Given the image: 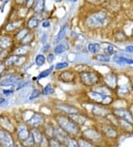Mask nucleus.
<instances>
[{"label": "nucleus", "mask_w": 133, "mask_h": 147, "mask_svg": "<svg viewBox=\"0 0 133 147\" xmlns=\"http://www.w3.org/2000/svg\"><path fill=\"white\" fill-rule=\"evenodd\" d=\"M54 118L57 126L61 128L69 136H78L81 132V126L69 115L59 113L55 115Z\"/></svg>", "instance_id": "obj_1"}, {"label": "nucleus", "mask_w": 133, "mask_h": 147, "mask_svg": "<svg viewBox=\"0 0 133 147\" xmlns=\"http://www.w3.org/2000/svg\"><path fill=\"white\" fill-rule=\"evenodd\" d=\"M79 80L86 87H96L101 82V77L97 72L92 71H82L78 74Z\"/></svg>", "instance_id": "obj_2"}, {"label": "nucleus", "mask_w": 133, "mask_h": 147, "mask_svg": "<svg viewBox=\"0 0 133 147\" xmlns=\"http://www.w3.org/2000/svg\"><path fill=\"white\" fill-rule=\"evenodd\" d=\"M108 23V16L105 12L98 11L89 16L86 24L90 28H99Z\"/></svg>", "instance_id": "obj_3"}, {"label": "nucleus", "mask_w": 133, "mask_h": 147, "mask_svg": "<svg viewBox=\"0 0 133 147\" xmlns=\"http://www.w3.org/2000/svg\"><path fill=\"white\" fill-rule=\"evenodd\" d=\"M87 97L90 100V102L104 106H110L112 104L114 100L112 96L104 94L102 93L96 92L95 90H91L87 92Z\"/></svg>", "instance_id": "obj_4"}, {"label": "nucleus", "mask_w": 133, "mask_h": 147, "mask_svg": "<svg viewBox=\"0 0 133 147\" xmlns=\"http://www.w3.org/2000/svg\"><path fill=\"white\" fill-rule=\"evenodd\" d=\"M21 82V77L16 74H3L0 78L1 87H12L16 86Z\"/></svg>", "instance_id": "obj_5"}, {"label": "nucleus", "mask_w": 133, "mask_h": 147, "mask_svg": "<svg viewBox=\"0 0 133 147\" xmlns=\"http://www.w3.org/2000/svg\"><path fill=\"white\" fill-rule=\"evenodd\" d=\"M26 122L30 128H39L45 123V116L41 112H33Z\"/></svg>", "instance_id": "obj_6"}, {"label": "nucleus", "mask_w": 133, "mask_h": 147, "mask_svg": "<svg viewBox=\"0 0 133 147\" xmlns=\"http://www.w3.org/2000/svg\"><path fill=\"white\" fill-rule=\"evenodd\" d=\"M55 109L56 111H59V113L64 114V115H73L81 112L78 108L73 105H70L65 102H58L55 104Z\"/></svg>", "instance_id": "obj_7"}, {"label": "nucleus", "mask_w": 133, "mask_h": 147, "mask_svg": "<svg viewBox=\"0 0 133 147\" xmlns=\"http://www.w3.org/2000/svg\"><path fill=\"white\" fill-rule=\"evenodd\" d=\"M82 135H83V138L90 140L92 143V142L98 143L102 139V135L101 133L93 128H88L87 129H84L82 131Z\"/></svg>", "instance_id": "obj_8"}, {"label": "nucleus", "mask_w": 133, "mask_h": 147, "mask_svg": "<svg viewBox=\"0 0 133 147\" xmlns=\"http://www.w3.org/2000/svg\"><path fill=\"white\" fill-rule=\"evenodd\" d=\"M0 146L2 147H14V140L11 132L0 129Z\"/></svg>", "instance_id": "obj_9"}, {"label": "nucleus", "mask_w": 133, "mask_h": 147, "mask_svg": "<svg viewBox=\"0 0 133 147\" xmlns=\"http://www.w3.org/2000/svg\"><path fill=\"white\" fill-rule=\"evenodd\" d=\"M27 56H17L15 54L7 57L4 60L3 64L5 67H12L14 65H21L25 63Z\"/></svg>", "instance_id": "obj_10"}, {"label": "nucleus", "mask_w": 133, "mask_h": 147, "mask_svg": "<svg viewBox=\"0 0 133 147\" xmlns=\"http://www.w3.org/2000/svg\"><path fill=\"white\" fill-rule=\"evenodd\" d=\"M112 114L118 118L126 120L127 122L133 124V115L130 110L124 108H118L112 110Z\"/></svg>", "instance_id": "obj_11"}, {"label": "nucleus", "mask_w": 133, "mask_h": 147, "mask_svg": "<svg viewBox=\"0 0 133 147\" xmlns=\"http://www.w3.org/2000/svg\"><path fill=\"white\" fill-rule=\"evenodd\" d=\"M88 106L90 107L89 111L92 114V115L96 117H106L108 115L109 112L105 108V106H101V105L95 104L90 102V104L88 103Z\"/></svg>", "instance_id": "obj_12"}, {"label": "nucleus", "mask_w": 133, "mask_h": 147, "mask_svg": "<svg viewBox=\"0 0 133 147\" xmlns=\"http://www.w3.org/2000/svg\"><path fill=\"white\" fill-rule=\"evenodd\" d=\"M76 78V72L73 70H64L61 72L58 76L59 81L64 83H70L74 82Z\"/></svg>", "instance_id": "obj_13"}, {"label": "nucleus", "mask_w": 133, "mask_h": 147, "mask_svg": "<svg viewBox=\"0 0 133 147\" xmlns=\"http://www.w3.org/2000/svg\"><path fill=\"white\" fill-rule=\"evenodd\" d=\"M69 137V135L61 128L59 127V126H54V129H53V138L57 139L63 145H64L65 142L67 141Z\"/></svg>", "instance_id": "obj_14"}, {"label": "nucleus", "mask_w": 133, "mask_h": 147, "mask_svg": "<svg viewBox=\"0 0 133 147\" xmlns=\"http://www.w3.org/2000/svg\"><path fill=\"white\" fill-rule=\"evenodd\" d=\"M17 138L20 141L23 142L30 135V129L28 128V125L21 124L17 129Z\"/></svg>", "instance_id": "obj_15"}, {"label": "nucleus", "mask_w": 133, "mask_h": 147, "mask_svg": "<svg viewBox=\"0 0 133 147\" xmlns=\"http://www.w3.org/2000/svg\"><path fill=\"white\" fill-rule=\"evenodd\" d=\"M23 25V20H13L7 24L5 27V31L7 33H13L17 30H20L21 28V26Z\"/></svg>", "instance_id": "obj_16"}, {"label": "nucleus", "mask_w": 133, "mask_h": 147, "mask_svg": "<svg viewBox=\"0 0 133 147\" xmlns=\"http://www.w3.org/2000/svg\"><path fill=\"white\" fill-rule=\"evenodd\" d=\"M0 126H2V129L7 130L11 133L15 130L14 126L11 121V120L4 115H0Z\"/></svg>", "instance_id": "obj_17"}, {"label": "nucleus", "mask_w": 133, "mask_h": 147, "mask_svg": "<svg viewBox=\"0 0 133 147\" xmlns=\"http://www.w3.org/2000/svg\"><path fill=\"white\" fill-rule=\"evenodd\" d=\"M101 132L106 137L111 138H115L118 136V131H116L114 126H110V125H102L101 126Z\"/></svg>", "instance_id": "obj_18"}, {"label": "nucleus", "mask_w": 133, "mask_h": 147, "mask_svg": "<svg viewBox=\"0 0 133 147\" xmlns=\"http://www.w3.org/2000/svg\"><path fill=\"white\" fill-rule=\"evenodd\" d=\"M32 49V47L30 45H21L17 47L13 51V54L17 56H27Z\"/></svg>", "instance_id": "obj_19"}, {"label": "nucleus", "mask_w": 133, "mask_h": 147, "mask_svg": "<svg viewBox=\"0 0 133 147\" xmlns=\"http://www.w3.org/2000/svg\"><path fill=\"white\" fill-rule=\"evenodd\" d=\"M104 81L106 86L110 88H113L117 86V77L113 74H106L104 77Z\"/></svg>", "instance_id": "obj_20"}, {"label": "nucleus", "mask_w": 133, "mask_h": 147, "mask_svg": "<svg viewBox=\"0 0 133 147\" xmlns=\"http://www.w3.org/2000/svg\"><path fill=\"white\" fill-rule=\"evenodd\" d=\"M30 135H32L35 144L39 145L44 136V134L42 135L39 128H30Z\"/></svg>", "instance_id": "obj_21"}, {"label": "nucleus", "mask_w": 133, "mask_h": 147, "mask_svg": "<svg viewBox=\"0 0 133 147\" xmlns=\"http://www.w3.org/2000/svg\"><path fill=\"white\" fill-rule=\"evenodd\" d=\"M69 116L74 120L75 122L76 123H78L80 126L84 125L85 123L88 120L87 117L85 115L81 113V112L76 114H73V115H69Z\"/></svg>", "instance_id": "obj_22"}, {"label": "nucleus", "mask_w": 133, "mask_h": 147, "mask_svg": "<svg viewBox=\"0 0 133 147\" xmlns=\"http://www.w3.org/2000/svg\"><path fill=\"white\" fill-rule=\"evenodd\" d=\"M13 40L7 35H5L0 37V47L3 50L9 49L10 47L12 46Z\"/></svg>", "instance_id": "obj_23"}, {"label": "nucleus", "mask_w": 133, "mask_h": 147, "mask_svg": "<svg viewBox=\"0 0 133 147\" xmlns=\"http://www.w3.org/2000/svg\"><path fill=\"white\" fill-rule=\"evenodd\" d=\"M39 22L40 20L36 17V16H32L30 17L27 22L26 24V28L28 29L29 31H31L33 30H35V28H37L39 25Z\"/></svg>", "instance_id": "obj_24"}, {"label": "nucleus", "mask_w": 133, "mask_h": 147, "mask_svg": "<svg viewBox=\"0 0 133 147\" xmlns=\"http://www.w3.org/2000/svg\"><path fill=\"white\" fill-rule=\"evenodd\" d=\"M68 30H69V26H68V25H67V24L63 25V26L61 28L56 36L57 43L61 42L62 40H64V38L66 37V36H67V34H68Z\"/></svg>", "instance_id": "obj_25"}, {"label": "nucleus", "mask_w": 133, "mask_h": 147, "mask_svg": "<svg viewBox=\"0 0 133 147\" xmlns=\"http://www.w3.org/2000/svg\"><path fill=\"white\" fill-rule=\"evenodd\" d=\"M112 60L117 64H128L133 65V59H129L123 56H117L114 55L112 57Z\"/></svg>", "instance_id": "obj_26"}, {"label": "nucleus", "mask_w": 133, "mask_h": 147, "mask_svg": "<svg viewBox=\"0 0 133 147\" xmlns=\"http://www.w3.org/2000/svg\"><path fill=\"white\" fill-rule=\"evenodd\" d=\"M118 125L124 131H127V132H132L133 131V126L132 124L130 123L127 122L126 120H121V119L118 118Z\"/></svg>", "instance_id": "obj_27"}, {"label": "nucleus", "mask_w": 133, "mask_h": 147, "mask_svg": "<svg viewBox=\"0 0 133 147\" xmlns=\"http://www.w3.org/2000/svg\"><path fill=\"white\" fill-rule=\"evenodd\" d=\"M29 32H30V31L27 28H21L19 31H17L16 34H15L14 40L19 42H21L25 39V37L27 35Z\"/></svg>", "instance_id": "obj_28"}, {"label": "nucleus", "mask_w": 133, "mask_h": 147, "mask_svg": "<svg viewBox=\"0 0 133 147\" xmlns=\"http://www.w3.org/2000/svg\"><path fill=\"white\" fill-rule=\"evenodd\" d=\"M44 135L46 137L47 139L49 138H53V129H54V126L52 125L51 123H47L44 125Z\"/></svg>", "instance_id": "obj_29"}, {"label": "nucleus", "mask_w": 133, "mask_h": 147, "mask_svg": "<svg viewBox=\"0 0 133 147\" xmlns=\"http://www.w3.org/2000/svg\"><path fill=\"white\" fill-rule=\"evenodd\" d=\"M54 68H55V65H51L50 68H47L45 70L40 72V73L39 74V75L36 77V80H39L44 79V78L47 77L48 76H50V74H51L52 72L53 71V70H54Z\"/></svg>", "instance_id": "obj_30"}, {"label": "nucleus", "mask_w": 133, "mask_h": 147, "mask_svg": "<svg viewBox=\"0 0 133 147\" xmlns=\"http://www.w3.org/2000/svg\"><path fill=\"white\" fill-rule=\"evenodd\" d=\"M101 49V45L98 43H89L87 45V50L92 54H97Z\"/></svg>", "instance_id": "obj_31"}, {"label": "nucleus", "mask_w": 133, "mask_h": 147, "mask_svg": "<svg viewBox=\"0 0 133 147\" xmlns=\"http://www.w3.org/2000/svg\"><path fill=\"white\" fill-rule=\"evenodd\" d=\"M34 11L36 13H41L44 11L45 5V0H35L34 3Z\"/></svg>", "instance_id": "obj_32"}, {"label": "nucleus", "mask_w": 133, "mask_h": 147, "mask_svg": "<svg viewBox=\"0 0 133 147\" xmlns=\"http://www.w3.org/2000/svg\"><path fill=\"white\" fill-rule=\"evenodd\" d=\"M55 93V88L53 87L51 83H48L46 86H44V88L41 91V94L44 96L47 95H52Z\"/></svg>", "instance_id": "obj_33"}, {"label": "nucleus", "mask_w": 133, "mask_h": 147, "mask_svg": "<svg viewBox=\"0 0 133 147\" xmlns=\"http://www.w3.org/2000/svg\"><path fill=\"white\" fill-rule=\"evenodd\" d=\"M35 65L38 67H41L43 66L45 63H46V57L44 56V54H39L35 56Z\"/></svg>", "instance_id": "obj_34"}, {"label": "nucleus", "mask_w": 133, "mask_h": 147, "mask_svg": "<svg viewBox=\"0 0 133 147\" xmlns=\"http://www.w3.org/2000/svg\"><path fill=\"white\" fill-rule=\"evenodd\" d=\"M118 93L121 96H126L130 92V88L129 85H122V86H118Z\"/></svg>", "instance_id": "obj_35"}, {"label": "nucleus", "mask_w": 133, "mask_h": 147, "mask_svg": "<svg viewBox=\"0 0 133 147\" xmlns=\"http://www.w3.org/2000/svg\"><path fill=\"white\" fill-rule=\"evenodd\" d=\"M93 58H94L96 60H97V61L98 62H101V63H110V57L105 54H95Z\"/></svg>", "instance_id": "obj_36"}, {"label": "nucleus", "mask_w": 133, "mask_h": 147, "mask_svg": "<svg viewBox=\"0 0 133 147\" xmlns=\"http://www.w3.org/2000/svg\"><path fill=\"white\" fill-rule=\"evenodd\" d=\"M78 147H96L92 142L84 138H81L78 140Z\"/></svg>", "instance_id": "obj_37"}, {"label": "nucleus", "mask_w": 133, "mask_h": 147, "mask_svg": "<svg viewBox=\"0 0 133 147\" xmlns=\"http://www.w3.org/2000/svg\"><path fill=\"white\" fill-rule=\"evenodd\" d=\"M67 51V47L64 44H62V43H59L58 45H56L53 49V52L55 54H64Z\"/></svg>", "instance_id": "obj_38"}, {"label": "nucleus", "mask_w": 133, "mask_h": 147, "mask_svg": "<svg viewBox=\"0 0 133 147\" xmlns=\"http://www.w3.org/2000/svg\"><path fill=\"white\" fill-rule=\"evenodd\" d=\"M41 94V91L39 88H33L32 90L31 93L30 94L28 97L29 100H34L35 99L39 98L40 97V95Z\"/></svg>", "instance_id": "obj_39"}, {"label": "nucleus", "mask_w": 133, "mask_h": 147, "mask_svg": "<svg viewBox=\"0 0 133 147\" xmlns=\"http://www.w3.org/2000/svg\"><path fill=\"white\" fill-rule=\"evenodd\" d=\"M64 146H65L66 147H78V140H76L75 138L70 136L68 138L67 141L65 142Z\"/></svg>", "instance_id": "obj_40"}, {"label": "nucleus", "mask_w": 133, "mask_h": 147, "mask_svg": "<svg viewBox=\"0 0 133 147\" xmlns=\"http://www.w3.org/2000/svg\"><path fill=\"white\" fill-rule=\"evenodd\" d=\"M62 146L64 145L55 138H51L48 139V147H62Z\"/></svg>", "instance_id": "obj_41"}, {"label": "nucleus", "mask_w": 133, "mask_h": 147, "mask_svg": "<svg viewBox=\"0 0 133 147\" xmlns=\"http://www.w3.org/2000/svg\"><path fill=\"white\" fill-rule=\"evenodd\" d=\"M33 39H34V34L30 31V32L27 34V35L25 36V39H24V40H22L20 43H21V45H30L33 40Z\"/></svg>", "instance_id": "obj_42"}, {"label": "nucleus", "mask_w": 133, "mask_h": 147, "mask_svg": "<svg viewBox=\"0 0 133 147\" xmlns=\"http://www.w3.org/2000/svg\"><path fill=\"white\" fill-rule=\"evenodd\" d=\"M104 52L105 54L108 56H114L116 53V51H115V48L112 45H109L108 46L105 48L104 50Z\"/></svg>", "instance_id": "obj_43"}, {"label": "nucleus", "mask_w": 133, "mask_h": 147, "mask_svg": "<svg viewBox=\"0 0 133 147\" xmlns=\"http://www.w3.org/2000/svg\"><path fill=\"white\" fill-rule=\"evenodd\" d=\"M68 66H69V63L68 62H61V63H58L55 64L54 69L55 71H61L64 69V68H67Z\"/></svg>", "instance_id": "obj_44"}, {"label": "nucleus", "mask_w": 133, "mask_h": 147, "mask_svg": "<svg viewBox=\"0 0 133 147\" xmlns=\"http://www.w3.org/2000/svg\"><path fill=\"white\" fill-rule=\"evenodd\" d=\"M9 105V100L7 97H0V109L7 107Z\"/></svg>", "instance_id": "obj_45"}, {"label": "nucleus", "mask_w": 133, "mask_h": 147, "mask_svg": "<svg viewBox=\"0 0 133 147\" xmlns=\"http://www.w3.org/2000/svg\"><path fill=\"white\" fill-rule=\"evenodd\" d=\"M23 144H25V146H26V147L30 146H33L34 144H35V142H34V140L33 138L32 135H30L25 141H23Z\"/></svg>", "instance_id": "obj_46"}, {"label": "nucleus", "mask_w": 133, "mask_h": 147, "mask_svg": "<svg viewBox=\"0 0 133 147\" xmlns=\"http://www.w3.org/2000/svg\"><path fill=\"white\" fill-rule=\"evenodd\" d=\"M13 92H14V90L11 89V88H6V89L2 90V94H3L5 97H9L10 95L13 94Z\"/></svg>", "instance_id": "obj_47"}, {"label": "nucleus", "mask_w": 133, "mask_h": 147, "mask_svg": "<svg viewBox=\"0 0 133 147\" xmlns=\"http://www.w3.org/2000/svg\"><path fill=\"white\" fill-rule=\"evenodd\" d=\"M55 59V55H54L53 53H49V54L47 55L46 61L48 63H53V62H54Z\"/></svg>", "instance_id": "obj_48"}, {"label": "nucleus", "mask_w": 133, "mask_h": 147, "mask_svg": "<svg viewBox=\"0 0 133 147\" xmlns=\"http://www.w3.org/2000/svg\"><path fill=\"white\" fill-rule=\"evenodd\" d=\"M50 22L49 20H44V21L41 22V27L43 28H50Z\"/></svg>", "instance_id": "obj_49"}, {"label": "nucleus", "mask_w": 133, "mask_h": 147, "mask_svg": "<svg viewBox=\"0 0 133 147\" xmlns=\"http://www.w3.org/2000/svg\"><path fill=\"white\" fill-rule=\"evenodd\" d=\"M50 49V45L48 43H45L42 47V52L46 53L47 52V51Z\"/></svg>", "instance_id": "obj_50"}, {"label": "nucleus", "mask_w": 133, "mask_h": 147, "mask_svg": "<svg viewBox=\"0 0 133 147\" xmlns=\"http://www.w3.org/2000/svg\"><path fill=\"white\" fill-rule=\"evenodd\" d=\"M125 51L128 53H133V45H127L125 48Z\"/></svg>", "instance_id": "obj_51"}, {"label": "nucleus", "mask_w": 133, "mask_h": 147, "mask_svg": "<svg viewBox=\"0 0 133 147\" xmlns=\"http://www.w3.org/2000/svg\"><path fill=\"white\" fill-rule=\"evenodd\" d=\"M27 1H28V0H15V2L17 4H19V5H22V4L25 3L27 4Z\"/></svg>", "instance_id": "obj_52"}, {"label": "nucleus", "mask_w": 133, "mask_h": 147, "mask_svg": "<svg viewBox=\"0 0 133 147\" xmlns=\"http://www.w3.org/2000/svg\"><path fill=\"white\" fill-rule=\"evenodd\" d=\"M87 2L91 4H98L101 3V0H87Z\"/></svg>", "instance_id": "obj_53"}, {"label": "nucleus", "mask_w": 133, "mask_h": 147, "mask_svg": "<svg viewBox=\"0 0 133 147\" xmlns=\"http://www.w3.org/2000/svg\"><path fill=\"white\" fill-rule=\"evenodd\" d=\"M55 2H57V3H59V2H61L62 1V0H54Z\"/></svg>", "instance_id": "obj_54"}, {"label": "nucleus", "mask_w": 133, "mask_h": 147, "mask_svg": "<svg viewBox=\"0 0 133 147\" xmlns=\"http://www.w3.org/2000/svg\"><path fill=\"white\" fill-rule=\"evenodd\" d=\"M68 1H70V2H77L78 0H68Z\"/></svg>", "instance_id": "obj_55"}, {"label": "nucleus", "mask_w": 133, "mask_h": 147, "mask_svg": "<svg viewBox=\"0 0 133 147\" xmlns=\"http://www.w3.org/2000/svg\"><path fill=\"white\" fill-rule=\"evenodd\" d=\"M2 51H3V49H2V48H1V47H0V54H2Z\"/></svg>", "instance_id": "obj_56"}, {"label": "nucleus", "mask_w": 133, "mask_h": 147, "mask_svg": "<svg viewBox=\"0 0 133 147\" xmlns=\"http://www.w3.org/2000/svg\"><path fill=\"white\" fill-rule=\"evenodd\" d=\"M28 147H35V146H34V145H33V146H28Z\"/></svg>", "instance_id": "obj_57"}, {"label": "nucleus", "mask_w": 133, "mask_h": 147, "mask_svg": "<svg viewBox=\"0 0 133 147\" xmlns=\"http://www.w3.org/2000/svg\"><path fill=\"white\" fill-rule=\"evenodd\" d=\"M1 77H2V74H0V78H1Z\"/></svg>", "instance_id": "obj_58"}, {"label": "nucleus", "mask_w": 133, "mask_h": 147, "mask_svg": "<svg viewBox=\"0 0 133 147\" xmlns=\"http://www.w3.org/2000/svg\"><path fill=\"white\" fill-rule=\"evenodd\" d=\"M1 64H2V63H1V60H0V65H1Z\"/></svg>", "instance_id": "obj_59"}]
</instances>
